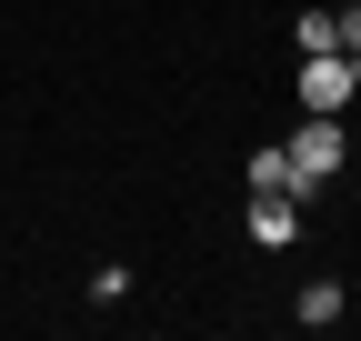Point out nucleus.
Returning a JSON list of instances; mask_svg holds the SVG:
<instances>
[{"label": "nucleus", "mask_w": 361, "mask_h": 341, "mask_svg": "<svg viewBox=\"0 0 361 341\" xmlns=\"http://www.w3.org/2000/svg\"><path fill=\"white\" fill-rule=\"evenodd\" d=\"M281 151H291V191L311 201V191L341 170V151H351V141H341V111H311V120H301V141H281Z\"/></svg>", "instance_id": "1"}, {"label": "nucleus", "mask_w": 361, "mask_h": 341, "mask_svg": "<svg viewBox=\"0 0 361 341\" xmlns=\"http://www.w3.org/2000/svg\"><path fill=\"white\" fill-rule=\"evenodd\" d=\"M351 101V61L341 51H301V111H341Z\"/></svg>", "instance_id": "2"}, {"label": "nucleus", "mask_w": 361, "mask_h": 341, "mask_svg": "<svg viewBox=\"0 0 361 341\" xmlns=\"http://www.w3.org/2000/svg\"><path fill=\"white\" fill-rule=\"evenodd\" d=\"M251 241L261 251H291L301 241V191H251Z\"/></svg>", "instance_id": "3"}, {"label": "nucleus", "mask_w": 361, "mask_h": 341, "mask_svg": "<svg viewBox=\"0 0 361 341\" xmlns=\"http://www.w3.org/2000/svg\"><path fill=\"white\" fill-rule=\"evenodd\" d=\"M291 311H301V331H331V321H341V281H311Z\"/></svg>", "instance_id": "4"}, {"label": "nucleus", "mask_w": 361, "mask_h": 341, "mask_svg": "<svg viewBox=\"0 0 361 341\" xmlns=\"http://www.w3.org/2000/svg\"><path fill=\"white\" fill-rule=\"evenodd\" d=\"M251 191H291V151H251Z\"/></svg>", "instance_id": "5"}, {"label": "nucleus", "mask_w": 361, "mask_h": 341, "mask_svg": "<svg viewBox=\"0 0 361 341\" xmlns=\"http://www.w3.org/2000/svg\"><path fill=\"white\" fill-rule=\"evenodd\" d=\"M341 61H351V91H361V51H341Z\"/></svg>", "instance_id": "6"}]
</instances>
